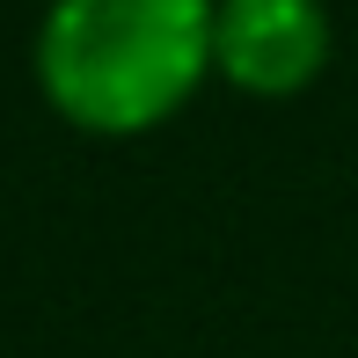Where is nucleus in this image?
Listing matches in <instances>:
<instances>
[{
    "label": "nucleus",
    "instance_id": "obj_1",
    "mask_svg": "<svg viewBox=\"0 0 358 358\" xmlns=\"http://www.w3.org/2000/svg\"><path fill=\"white\" fill-rule=\"evenodd\" d=\"M29 80L73 132L146 139L213 80V0H44Z\"/></svg>",
    "mask_w": 358,
    "mask_h": 358
},
{
    "label": "nucleus",
    "instance_id": "obj_2",
    "mask_svg": "<svg viewBox=\"0 0 358 358\" xmlns=\"http://www.w3.org/2000/svg\"><path fill=\"white\" fill-rule=\"evenodd\" d=\"M336 59L329 0H213V80L249 103H292Z\"/></svg>",
    "mask_w": 358,
    "mask_h": 358
}]
</instances>
